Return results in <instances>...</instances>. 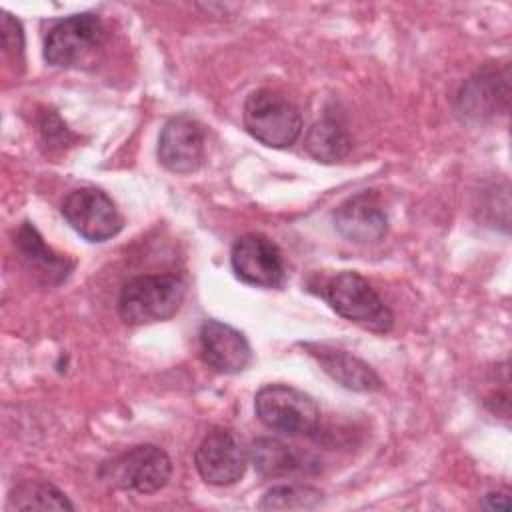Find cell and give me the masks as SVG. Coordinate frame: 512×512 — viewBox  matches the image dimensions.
I'll return each instance as SVG.
<instances>
[{"mask_svg":"<svg viewBox=\"0 0 512 512\" xmlns=\"http://www.w3.org/2000/svg\"><path fill=\"white\" fill-rule=\"evenodd\" d=\"M186 296V284L176 274H144L124 284L118 296V314L130 326L172 318Z\"/></svg>","mask_w":512,"mask_h":512,"instance_id":"1","label":"cell"},{"mask_svg":"<svg viewBox=\"0 0 512 512\" xmlns=\"http://www.w3.org/2000/svg\"><path fill=\"white\" fill-rule=\"evenodd\" d=\"M322 298L342 318L376 334H388L394 326V314L384 304L370 282L354 270L336 272L326 280Z\"/></svg>","mask_w":512,"mask_h":512,"instance_id":"2","label":"cell"},{"mask_svg":"<svg viewBox=\"0 0 512 512\" xmlns=\"http://www.w3.org/2000/svg\"><path fill=\"white\" fill-rule=\"evenodd\" d=\"M242 120L248 134L270 148H288L302 132L298 108L284 94L270 88L248 94Z\"/></svg>","mask_w":512,"mask_h":512,"instance_id":"3","label":"cell"},{"mask_svg":"<svg viewBox=\"0 0 512 512\" xmlns=\"http://www.w3.org/2000/svg\"><path fill=\"white\" fill-rule=\"evenodd\" d=\"M254 412L266 428L288 436H312L320 426L316 400L288 384L262 386L254 396Z\"/></svg>","mask_w":512,"mask_h":512,"instance_id":"4","label":"cell"},{"mask_svg":"<svg viewBox=\"0 0 512 512\" xmlns=\"http://www.w3.org/2000/svg\"><path fill=\"white\" fill-rule=\"evenodd\" d=\"M100 476L120 490L154 494L168 484L172 460L160 446L140 444L104 462Z\"/></svg>","mask_w":512,"mask_h":512,"instance_id":"5","label":"cell"},{"mask_svg":"<svg viewBox=\"0 0 512 512\" xmlns=\"http://www.w3.org/2000/svg\"><path fill=\"white\" fill-rule=\"evenodd\" d=\"M106 38V26L98 14L84 12L58 20L44 40V58L48 64L68 68L80 64Z\"/></svg>","mask_w":512,"mask_h":512,"instance_id":"6","label":"cell"},{"mask_svg":"<svg viewBox=\"0 0 512 512\" xmlns=\"http://www.w3.org/2000/svg\"><path fill=\"white\" fill-rule=\"evenodd\" d=\"M64 220L88 242H104L114 238L124 218L112 198L100 188H76L62 202Z\"/></svg>","mask_w":512,"mask_h":512,"instance_id":"7","label":"cell"},{"mask_svg":"<svg viewBox=\"0 0 512 512\" xmlns=\"http://www.w3.org/2000/svg\"><path fill=\"white\" fill-rule=\"evenodd\" d=\"M230 264L238 280L256 288H278L286 276L280 248L270 238L254 232L234 242Z\"/></svg>","mask_w":512,"mask_h":512,"instance_id":"8","label":"cell"},{"mask_svg":"<svg viewBox=\"0 0 512 512\" xmlns=\"http://www.w3.org/2000/svg\"><path fill=\"white\" fill-rule=\"evenodd\" d=\"M508 66H484L474 72L456 94V112L472 122H484L508 108Z\"/></svg>","mask_w":512,"mask_h":512,"instance_id":"9","label":"cell"},{"mask_svg":"<svg viewBox=\"0 0 512 512\" xmlns=\"http://www.w3.org/2000/svg\"><path fill=\"white\" fill-rule=\"evenodd\" d=\"M194 464L204 482L212 486H230L244 476L248 454L230 430L214 428L196 448Z\"/></svg>","mask_w":512,"mask_h":512,"instance_id":"10","label":"cell"},{"mask_svg":"<svg viewBox=\"0 0 512 512\" xmlns=\"http://www.w3.org/2000/svg\"><path fill=\"white\" fill-rule=\"evenodd\" d=\"M206 158V136L200 122L188 114L172 116L158 138V160L174 174L196 172Z\"/></svg>","mask_w":512,"mask_h":512,"instance_id":"11","label":"cell"},{"mask_svg":"<svg viewBox=\"0 0 512 512\" xmlns=\"http://www.w3.org/2000/svg\"><path fill=\"white\" fill-rule=\"evenodd\" d=\"M202 360L220 374H238L252 362V348L246 336L220 320H204L200 326Z\"/></svg>","mask_w":512,"mask_h":512,"instance_id":"12","label":"cell"},{"mask_svg":"<svg viewBox=\"0 0 512 512\" xmlns=\"http://www.w3.org/2000/svg\"><path fill=\"white\" fill-rule=\"evenodd\" d=\"M334 228L340 236L356 244H374L388 230V216L374 192H360L344 200L334 210Z\"/></svg>","mask_w":512,"mask_h":512,"instance_id":"13","label":"cell"},{"mask_svg":"<svg viewBox=\"0 0 512 512\" xmlns=\"http://www.w3.org/2000/svg\"><path fill=\"white\" fill-rule=\"evenodd\" d=\"M304 348L320 362L322 370L340 386L354 392H376L382 388L380 376L362 358L324 344H306Z\"/></svg>","mask_w":512,"mask_h":512,"instance_id":"14","label":"cell"},{"mask_svg":"<svg viewBox=\"0 0 512 512\" xmlns=\"http://www.w3.org/2000/svg\"><path fill=\"white\" fill-rule=\"evenodd\" d=\"M14 246L24 266L40 276L46 284H60L62 280H66L74 266V262H70L66 256L56 254L50 246H46V242L30 222H24L18 228Z\"/></svg>","mask_w":512,"mask_h":512,"instance_id":"15","label":"cell"},{"mask_svg":"<svg viewBox=\"0 0 512 512\" xmlns=\"http://www.w3.org/2000/svg\"><path fill=\"white\" fill-rule=\"evenodd\" d=\"M306 152L318 162H340L352 150V140L348 130L334 118H322L314 122L304 136Z\"/></svg>","mask_w":512,"mask_h":512,"instance_id":"16","label":"cell"},{"mask_svg":"<svg viewBox=\"0 0 512 512\" xmlns=\"http://www.w3.org/2000/svg\"><path fill=\"white\" fill-rule=\"evenodd\" d=\"M250 460L264 478H282L304 470L302 456L276 438H256L250 446Z\"/></svg>","mask_w":512,"mask_h":512,"instance_id":"17","label":"cell"},{"mask_svg":"<svg viewBox=\"0 0 512 512\" xmlns=\"http://www.w3.org/2000/svg\"><path fill=\"white\" fill-rule=\"evenodd\" d=\"M6 510H74V506L54 484L24 480L10 492Z\"/></svg>","mask_w":512,"mask_h":512,"instance_id":"18","label":"cell"},{"mask_svg":"<svg viewBox=\"0 0 512 512\" xmlns=\"http://www.w3.org/2000/svg\"><path fill=\"white\" fill-rule=\"evenodd\" d=\"M322 502V492L308 484H280L264 492L260 510H310Z\"/></svg>","mask_w":512,"mask_h":512,"instance_id":"19","label":"cell"},{"mask_svg":"<svg viewBox=\"0 0 512 512\" xmlns=\"http://www.w3.org/2000/svg\"><path fill=\"white\" fill-rule=\"evenodd\" d=\"M2 48L6 56H10L14 62H22L24 54V32L16 18H12L8 12H2Z\"/></svg>","mask_w":512,"mask_h":512,"instance_id":"20","label":"cell"},{"mask_svg":"<svg viewBox=\"0 0 512 512\" xmlns=\"http://www.w3.org/2000/svg\"><path fill=\"white\" fill-rule=\"evenodd\" d=\"M482 506L488 510H508L510 508V500L506 492H490L484 496Z\"/></svg>","mask_w":512,"mask_h":512,"instance_id":"21","label":"cell"}]
</instances>
